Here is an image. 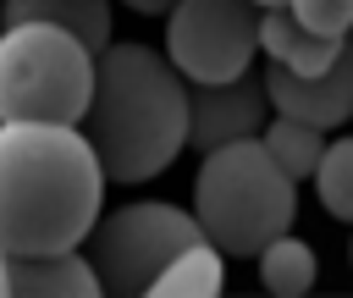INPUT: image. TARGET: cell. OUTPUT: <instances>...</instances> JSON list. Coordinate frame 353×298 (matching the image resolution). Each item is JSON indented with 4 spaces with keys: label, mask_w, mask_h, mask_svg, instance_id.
I'll return each instance as SVG.
<instances>
[{
    "label": "cell",
    "mask_w": 353,
    "mask_h": 298,
    "mask_svg": "<svg viewBox=\"0 0 353 298\" xmlns=\"http://www.w3.org/2000/svg\"><path fill=\"white\" fill-rule=\"evenodd\" d=\"M105 210V166L72 121H0V254L83 248Z\"/></svg>",
    "instance_id": "6da1fadb"
},
{
    "label": "cell",
    "mask_w": 353,
    "mask_h": 298,
    "mask_svg": "<svg viewBox=\"0 0 353 298\" xmlns=\"http://www.w3.org/2000/svg\"><path fill=\"white\" fill-rule=\"evenodd\" d=\"M105 166V182H149L188 149V77L165 50L110 39L94 55V99L77 121Z\"/></svg>",
    "instance_id": "7a4b0ae2"
},
{
    "label": "cell",
    "mask_w": 353,
    "mask_h": 298,
    "mask_svg": "<svg viewBox=\"0 0 353 298\" xmlns=\"http://www.w3.org/2000/svg\"><path fill=\"white\" fill-rule=\"evenodd\" d=\"M193 215L226 259H254L270 237L292 232L298 182L276 166L265 138H237L204 149L193 177Z\"/></svg>",
    "instance_id": "3957f363"
},
{
    "label": "cell",
    "mask_w": 353,
    "mask_h": 298,
    "mask_svg": "<svg viewBox=\"0 0 353 298\" xmlns=\"http://www.w3.org/2000/svg\"><path fill=\"white\" fill-rule=\"evenodd\" d=\"M94 50L55 22H0V121H83Z\"/></svg>",
    "instance_id": "277c9868"
},
{
    "label": "cell",
    "mask_w": 353,
    "mask_h": 298,
    "mask_svg": "<svg viewBox=\"0 0 353 298\" xmlns=\"http://www.w3.org/2000/svg\"><path fill=\"white\" fill-rule=\"evenodd\" d=\"M204 226L193 210L165 204V199H132L116 210H99L94 232H88V259L99 270V287L116 298H138L154 287V276L188 248L199 243Z\"/></svg>",
    "instance_id": "5b68a950"
},
{
    "label": "cell",
    "mask_w": 353,
    "mask_h": 298,
    "mask_svg": "<svg viewBox=\"0 0 353 298\" xmlns=\"http://www.w3.org/2000/svg\"><path fill=\"white\" fill-rule=\"evenodd\" d=\"M259 0H176L165 11V55L188 83L243 77L259 55Z\"/></svg>",
    "instance_id": "8992f818"
},
{
    "label": "cell",
    "mask_w": 353,
    "mask_h": 298,
    "mask_svg": "<svg viewBox=\"0 0 353 298\" xmlns=\"http://www.w3.org/2000/svg\"><path fill=\"white\" fill-rule=\"evenodd\" d=\"M270 121V94L254 66L226 83H188V149H221L237 138H259Z\"/></svg>",
    "instance_id": "52a82bcc"
},
{
    "label": "cell",
    "mask_w": 353,
    "mask_h": 298,
    "mask_svg": "<svg viewBox=\"0 0 353 298\" xmlns=\"http://www.w3.org/2000/svg\"><path fill=\"white\" fill-rule=\"evenodd\" d=\"M265 94H270V110L281 116H298L320 132L342 127L353 116V33L342 39L336 61L320 66V72H292V66H265Z\"/></svg>",
    "instance_id": "ba28073f"
},
{
    "label": "cell",
    "mask_w": 353,
    "mask_h": 298,
    "mask_svg": "<svg viewBox=\"0 0 353 298\" xmlns=\"http://www.w3.org/2000/svg\"><path fill=\"white\" fill-rule=\"evenodd\" d=\"M11 298H94L99 270L83 248H44V254H0Z\"/></svg>",
    "instance_id": "9c48e42d"
},
{
    "label": "cell",
    "mask_w": 353,
    "mask_h": 298,
    "mask_svg": "<svg viewBox=\"0 0 353 298\" xmlns=\"http://www.w3.org/2000/svg\"><path fill=\"white\" fill-rule=\"evenodd\" d=\"M259 50H265V61H276V66L320 72V66H331V61H336L342 39L303 28L287 6H265V11H259Z\"/></svg>",
    "instance_id": "30bf717a"
},
{
    "label": "cell",
    "mask_w": 353,
    "mask_h": 298,
    "mask_svg": "<svg viewBox=\"0 0 353 298\" xmlns=\"http://www.w3.org/2000/svg\"><path fill=\"white\" fill-rule=\"evenodd\" d=\"M0 22H55L77 33L94 55L110 44V0H6Z\"/></svg>",
    "instance_id": "8fae6325"
},
{
    "label": "cell",
    "mask_w": 353,
    "mask_h": 298,
    "mask_svg": "<svg viewBox=\"0 0 353 298\" xmlns=\"http://www.w3.org/2000/svg\"><path fill=\"white\" fill-rule=\"evenodd\" d=\"M226 287V254L210 243V237H199V243H188L160 276H154V298H215Z\"/></svg>",
    "instance_id": "7c38bea8"
},
{
    "label": "cell",
    "mask_w": 353,
    "mask_h": 298,
    "mask_svg": "<svg viewBox=\"0 0 353 298\" xmlns=\"http://www.w3.org/2000/svg\"><path fill=\"white\" fill-rule=\"evenodd\" d=\"M254 259H259V281H265V292H276V298H303V292L314 287V276H320L314 248H309L303 237H292V232L270 237Z\"/></svg>",
    "instance_id": "4fadbf2b"
},
{
    "label": "cell",
    "mask_w": 353,
    "mask_h": 298,
    "mask_svg": "<svg viewBox=\"0 0 353 298\" xmlns=\"http://www.w3.org/2000/svg\"><path fill=\"white\" fill-rule=\"evenodd\" d=\"M265 149L276 155V166L292 177V182H303V177H314V166H320V155H325V132L320 127H309V121H298V116H270L265 121Z\"/></svg>",
    "instance_id": "5bb4252c"
},
{
    "label": "cell",
    "mask_w": 353,
    "mask_h": 298,
    "mask_svg": "<svg viewBox=\"0 0 353 298\" xmlns=\"http://www.w3.org/2000/svg\"><path fill=\"white\" fill-rule=\"evenodd\" d=\"M314 193H320L325 215L353 226V132L347 138H325V155L314 166Z\"/></svg>",
    "instance_id": "9a60e30c"
},
{
    "label": "cell",
    "mask_w": 353,
    "mask_h": 298,
    "mask_svg": "<svg viewBox=\"0 0 353 298\" xmlns=\"http://www.w3.org/2000/svg\"><path fill=\"white\" fill-rule=\"evenodd\" d=\"M287 11L314 33H331V39L353 33V0H287Z\"/></svg>",
    "instance_id": "2e32d148"
},
{
    "label": "cell",
    "mask_w": 353,
    "mask_h": 298,
    "mask_svg": "<svg viewBox=\"0 0 353 298\" xmlns=\"http://www.w3.org/2000/svg\"><path fill=\"white\" fill-rule=\"evenodd\" d=\"M121 6H132L138 17H165V11L176 6V0H121Z\"/></svg>",
    "instance_id": "e0dca14e"
},
{
    "label": "cell",
    "mask_w": 353,
    "mask_h": 298,
    "mask_svg": "<svg viewBox=\"0 0 353 298\" xmlns=\"http://www.w3.org/2000/svg\"><path fill=\"white\" fill-rule=\"evenodd\" d=\"M259 6H287V0H259Z\"/></svg>",
    "instance_id": "ac0fdd59"
},
{
    "label": "cell",
    "mask_w": 353,
    "mask_h": 298,
    "mask_svg": "<svg viewBox=\"0 0 353 298\" xmlns=\"http://www.w3.org/2000/svg\"><path fill=\"white\" fill-rule=\"evenodd\" d=\"M0 292H6V265H0Z\"/></svg>",
    "instance_id": "d6986e66"
},
{
    "label": "cell",
    "mask_w": 353,
    "mask_h": 298,
    "mask_svg": "<svg viewBox=\"0 0 353 298\" xmlns=\"http://www.w3.org/2000/svg\"><path fill=\"white\" fill-rule=\"evenodd\" d=\"M347 259H353V243H347Z\"/></svg>",
    "instance_id": "ffe728a7"
}]
</instances>
